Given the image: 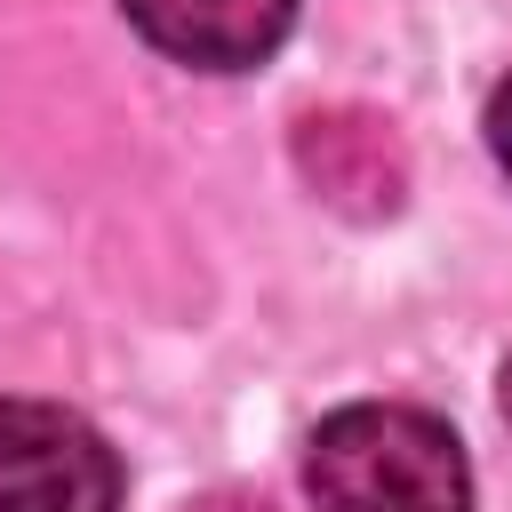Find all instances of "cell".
Returning <instances> with one entry per match:
<instances>
[{
    "label": "cell",
    "instance_id": "1",
    "mask_svg": "<svg viewBox=\"0 0 512 512\" xmlns=\"http://www.w3.org/2000/svg\"><path fill=\"white\" fill-rule=\"evenodd\" d=\"M304 488L320 512H472L464 440L400 400L336 408L304 448Z\"/></svg>",
    "mask_w": 512,
    "mask_h": 512
},
{
    "label": "cell",
    "instance_id": "2",
    "mask_svg": "<svg viewBox=\"0 0 512 512\" xmlns=\"http://www.w3.org/2000/svg\"><path fill=\"white\" fill-rule=\"evenodd\" d=\"M112 440L56 400H0V512H120Z\"/></svg>",
    "mask_w": 512,
    "mask_h": 512
},
{
    "label": "cell",
    "instance_id": "3",
    "mask_svg": "<svg viewBox=\"0 0 512 512\" xmlns=\"http://www.w3.org/2000/svg\"><path fill=\"white\" fill-rule=\"evenodd\" d=\"M296 168L304 184L344 208V216H392L408 200V152L392 136L384 112H360V104H320L296 120Z\"/></svg>",
    "mask_w": 512,
    "mask_h": 512
},
{
    "label": "cell",
    "instance_id": "4",
    "mask_svg": "<svg viewBox=\"0 0 512 512\" xmlns=\"http://www.w3.org/2000/svg\"><path fill=\"white\" fill-rule=\"evenodd\" d=\"M120 8L160 56L200 72H248L296 24V0H120Z\"/></svg>",
    "mask_w": 512,
    "mask_h": 512
},
{
    "label": "cell",
    "instance_id": "5",
    "mask_svg": "<svg viewBox=\"0 0 512 512\" xmlns=\"http://www.w3.org/2000/svg\"><path fill=\"white\" fill-rule=\"evenodd\" d=\"M488 152H496V168L512 176V80L488 96Z\"/></svg>",
    "mask_w": 512,
    "mask_h": 512
},
{
    "label": "cell",
    "instance_id": "6",
    "mask_svg": "<svg viewBox=\"0 0 512 512\" xmlns=\"http://www.w3.org/2000/svg\"><path fill=\"white\" fill-rule=\"evenodd\" d=\"M192 512H280L272 496H256V488H216V496H200Z\"/></svg>",
    "mask_w": 512,
    "mask_h": 512
},
{
    "label": "cell",
    "instance_id": "7",
    "mask_svg": "<svg viewBox=\"0 0 512 512\" xmlns=\"http://www.w3.org/2000/svg\"><path fill=\"white\" fill-rule=\"evenodd\" d=\"M504 424H512V360H504Z\"/></svg>",
    "mask_w": 512,
    "mask_h": 512
}]
</instances>
